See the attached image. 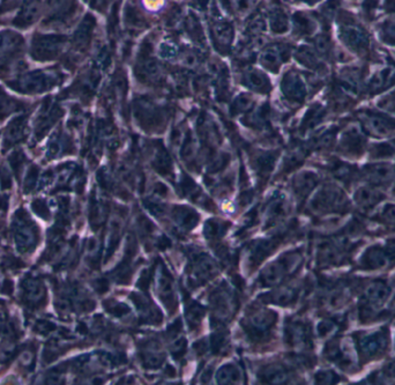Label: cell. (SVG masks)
<instances>
[{"mask_svg": "<svg viewBox=\"0 0 395 385\" xmlns=\"http://www.w3.org/2000/svg\"><path fill=\"white\" fill-rule=\"evenodd\" d=\"M389 294L390 291L388 286L380 281L371 283L370 286H367L365 291V297L367 299L368 303L371 305H377V307L384 304L386 300L388 299Z\"/></svg>", "mask_w": 395, "mask_h": 385, "instance_id": "6da1fadb", "label": "cell"}, {"mask_svg": "<svg viewBox=\"0 0 395 385\" xmlns=\"http://www.w3.org/2000/svg\"><path fill=\"white\" fill-rule=\"evenodd\" d=\"M368 177L376 184H388L395 178V170L387 164H379L368 170Z\"/></svg>", "mask_w": 395, "mask_h": 385, "instance_id": "7a4b0ae2", "label": "cell"}, {"mask_svg": "<svg viewBox=\"0 0 395 385\" xmlns=\"http://www.w3.org/2000/svg\"><path fill=\"white\" fill-rule=\"evenodd\" d=\"M356 203H357L361 207L370 208L379 201V194L376 192L372 187L364 186L358 189L355 195Z\"/></svg>", "mask_w": 395, "mask_h": 385, "instance_id": "3957f363", "label": "cell"}, {"mask_svg": "<svg viewBox=\"0 0 395 385\" xmlns=\"http://www.w3.org/2000/svg\"><path fill=\"white\" fill-rule=\"evenodd\" d=\"M367 257H368V264L376 269L384 268V266L388 264L387 256H386L381 250H371L367 253Z\"/></svg>", "mask_w": 395, "mask_h": 385, "instance_id": "277c9868", "label": "cell"}, {"mask_svg": "<svg viewBox=\"0 0 395 385\" xmlns=\"http://www.w3.org/2000/svg\"><path fill=\"white\" fill-rule=\"evenodd\" d=\"M380 340L377 338V336H375V338H371L368 339L366 346H365V352L368 353V354H373V353H377L379 351L380 348Z\"/></svg>", "mask_w": 395, "mask_h": 385, "instance_id": "5b68a950", "label": "cell"}, {"mask_svg": "<svg viewBox=\"0 0 395 385\" xmlns=\"http://www.w3.org/2000/svg\"><path fill=\"white\" fill-rule=\"evenodd\" d=\"M384 219L387 224L395 226V206H387L385 208Z\"/></svg>", "mask_w": 395, "mask_h": 385, "instance_id": "8992f818", "label": "cell"}]
</instances>
